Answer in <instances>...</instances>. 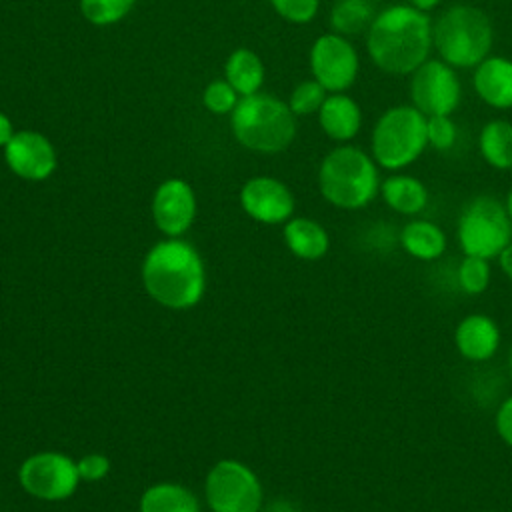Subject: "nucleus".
Wrapping results in <instances>:
<instances>
[{
    "mask_svg": "<svg viewBox=\"0 0 512 512\" xmlns=\"http://www.w3.org/2000/svg\"><path fill=\"white\" fill-rule=\"evenodd\" d=\"M432 22L410 4H394L376 14L368 28V54L388 74H412L428 60Z\"/></svg>",
    "mask_w": 512,
    "mask_h": 512,
    "instance_id": "1",
    "label": "nucleus"
},
{
    "mask_svg": "<svg viewBox=\"0 0 512 512\" xmlns=\"http://www.w3.org/2000/svg\"><path fill=\"white\" fill-rule=\"evenodd\" d=\"M146 292L162 306L184 310L204 294V266L198 252L184 240L158 242L144 258Z\"/></svg>",
    "mask_w": 512,
    "mask_h": 512,
    "instance_id": "2",
    "label": "nucleus"
},
{
    "mask_svg": "<svg viewBox=\"0 0 512 512\" xmlns=\"http://www.w3.org/2000/svg\"><path fill=\"white\" fill-rule=\"evenodd\" d=\"M318 186L324 200L342 210H358L380 192L374 158L354 146H338L320 164Z\"/></svg>",
    "mask_w": 512,
    "mask_h": 512,
    "instance_id": "3",
    "label": "nucleus"
},
{
    "mask_svg": "<svg viewBox=\"0 0 512 512\" xmlns=\"http://www.w3.org/2000/svg\"><path fill=\"white\" fill-rule=\"evenodd\" d=\"M232 134L236 140L256 152H280L296 136V116L290 106L270 94L242 96L232 110Z\"/></svg>",
    "mask_w": 512,
    "mask_h": 512,
    "instance_id": "4",
    "label": "nucleus"
},
{
    "mask_svg": "<svg viewBox=\"0 0 512 512\" xmlns=\"http://www.w3.org/2000/svg\"><path fill=\"white\" fill-rule=\"evenodd\" d=\"M432 42L440 58L452 68H472L478 66L492 48V22L480 8L456 4L444 10L436 20Z\"/></svg>",
    "mask_w": 512,
    "mask_h": 512,
    "instance_id": "5",
    "label": "nucleus"
},
{
    "mask_svg": "<svg viewBox=\"0 0 512 512\" xmlns=\"http://www.w3.org/2000/svg\"><path fill=\"white\" fill-rule=\"evenodd\" d=\"M428 118L416 106L388 108L372 130V156L386 170L410 166L428 146Z\"/></svg>",
    "mask_w": 512,
    "mask_h": 512,
    "instance_id": "6",
    "label": "nucleus"
},
{
    "mask_svg": "<svg viewBox=\"0 0 512 512\" xmlns=\"http://www.w3.org/2000/svg\"><path fill=\"white\" fill-rule=\"evenodd\" d=\"M456 238L464 256L498 258L512 242V220L494 196H476L460 212Z\"/></svg>",
    "mask_w": 512,
    "mask_h": 512,
    "instance_id": "7",
    "label": "nucleus"
},
{
    "mask_svg": "<svg viewBox=\"0 0 512 512\" xmlns=\"http://www.w3.org/2000/svg\"><path fill=\"white\" fill-rule=\"evenodd\" d=\"M204 492L212 512H258L264 498L258 476L238 460L216 462Z\"/></svg>",
    "mask_w": 512,
    "mask_h": 512,
    "instance_id": "8",
    "label": "nucleus"
},
{
    "mask_svg": "<svg viewBox=\"0 0 512 512\" xmlns=\"http://www.w3.org/2000/svg\"><path fill=\"white\" fill-rule=\"evenodd\" d=\"M18 480L34 498L56 502L72 496L82 478L76 462L66 454L38 452L22 462Z\"/></svg>",
    "mask_w": 512,
    "mask_h": 512,
    "instance_id": "9",
    "label": "nucleus"
},
{
    "mask_svg": "<svg viewBox=\"0 0 512 512\" xmlns=\"http://www.w3.org/2000/svg\"><path fill=\"white\" fill-rule=\"evenodd\" d=\"M462 86L450 64L426 60L412 72L410 98L424 116H450L460 104Z\"/></svg>",
    "mask_w": 512,
    "mask_h": 512,
    "instance_id": "10",
    "label": "nucleus"
},
{
    "mask_svg": "<svg viewBox=\"0 0 512 512\" xmlns=\"http://www.w3.org/2000/svg\"><path fill=\"white\" fill-rule=\"evenodd\" d=\"M310 68L326 92H344L358 74V54L348 38L332 32L316 38L310 50Z\"/></svg>",
    "mask_w": 512,
    "mask_h": 512,
    "instance_id": "11",
    "label": "nucleus"
},
{
    "mask_svg": "<svg viewBox=\"0 0 512 512\" xmlns=\"http://www.w3.org/2000/svg\"><path fill=\"white\" fill-rule=\"evenodd\" d=\"M8 168L24 180H46L56 170V150L46 136L34 130L14 132L4 146Z\"/></svg>",
    "mask_w": 512,
    "mask_h": 512,
    "instance_id": "12",
    "label": "nucleus"
},
{
    "mask_svg": "<svg viewBox=\"0 0 512 512\" xmlns=\"http://www.w3.org/2000/svg\"><path fill=\"white\" fill-rule=\"evenodd\" d=\"M240 204L248 216L264 224L288 222L294 212L290 188L270 176H256L240 190Z\"/></svg>",
    "mask_w": 512,
    "mask_h": 512,
    "instance_id": "13",
    "label": "nucleus"
},
{
    "mask_svg": "<svg viewBox=\"0 0 512 512\" xmlns=\"http://www.w3.org/2000/svg\"><path fill=\"white\" fill-rule=\"evenodd\" d=\"M196 216V196L188 182L170 178L162 182L152 198V218L166 236L184 234Z\"/></svg>",
    "mask_w": 512,
    "mask_h": 512,
    "instance_id": "14",
    "label": "nucleus"
},
{
    "mask_svg": "<svg viewBox=\"0 0 512 512\" xmlns=\"http://www.w3.org/2000/svg\"><path fill=\"white\" fill-rule=\"evenodd\" d=\"M500 328L486 314L464 316L454 330V346L464 360L486 362L500 346Z\"/></svg>",
    "mask_w": 512,
    "mask_h": 512,
    "instance_id": "15",
    "label": "nucleus"
},
{
    "mask_svg": "<svg viewBox=\"0 0 512 512\" xmlns=\"http://www.w3.org/2000/svg\"><path fill=\"white\" fill-rule=\"evenodd\" d=\"M478 96L494 108H512V60L486 56L474 72Z\"/></svg>",
    "mask_w": 512,
    "mask_h": 512,
    "instance_id": "16",
    "label": "nucleus"
},
{
    "mask_svg": "<svg viewBox=\"0 0 512 512\" xmlns=\"http://www.w3.org/2000/svg\"><path fill=\"white\" fill-rule=\"evenodd\" d=\"M318 120L326 136L338 142H346L358 134L362 124V112L350 96L342 92H332L320 106Z\"/></svg>",
    "mask_w": 512,
    "mask_h": 512,
    "instance_id": "17",
    "label": "nucleus"
},
{
    "mask_svg": "<svg viewBox=\"0 0 512 512\" xmlns=\"http://www.w3.org/2000/svg\"><path fill=\"white\" fill-rule=\"evenodd\" d=\"M400 246L412 258L432 262L446 252V234L438 224L424 218H416L402 226Z\"/></svg>",
    "mask_w": 512,
    "mask_h": 512,
    "instance_id": "18",
    "label": "nucleus"
},
{
    "mask_svg": "<svg viewBox=\"0 0 512 512\" xmlns=\"http://www.w3.org/2000/svg\"><path fill=\"white\" fill-rule=\"evenodd\" d=\"M380 194L394 212L404 216H416L428 204V188L408 174L388 176L380 182Z\"/></svg>",
    "mask_w": 512,
    "mask_h": 512,
    "instance_id": "19",
    "label": "nucleus"
},
{
    "mask_svg": "<svg viewBox=\"0 0 512 512\" xmlns=\"http://www.w3.org/2000/svg\"><path fill=\"white\" fill-rule=\"evenodd\" d=\"M284 240L288 250L302 260H318L330 248L328 232L310 218H290L284 226Z\"/></svg>",
    "mask_w": 512,
    "mask_h": 512,
    "instance_id": "20",
    "label": "nucleus"
},
{
    "mask_svg": "<svg viewBox=\"0 0 512 512\" xmlns=\"http://www.w3.org/2000/svg\"><path fill=\"white\" fill-rule=\"evenodd\" d=\"M226 82L240 94V96H250L256 94L258 88L262 86L264 80V64L248 48H238L234 50L224 66Z\"/></svg>",
    "mask_w": 512,
    "mask_h": 512,
    "instance_id": "21",
    "label": "nucleus"
},
{
    "mask_svg": "<svg viewBox=\"0 0 512 512\" xmlns=\"http://www.w3.org/2000/svg\"><path fill=\"white\" fill-rule=\"evenodd\" d=\"M140 512H200V506L186 486L162 482L142 494Z\"/></svg>",
    "mask_w": 512,
    "mask_h": 512,
    "instance_id": "22",
    "label": "nucleus"
},
{
    "mask_svg": "<svg viewBox=\"0 0 512 512\" xmlns=\"http://www.w3.org/2000/svg\"><path fill=\"white\" fill-rule=\"evenodd\" d=\"M480 154L498 170L512 168V124L506 120H490L480 132Z\"/></svg>",
    "mask_w": 512,
    "mask_h": 512,
    "instance_id": "23",
    "label": "nucleus"
},
{
    "mask_svg": "<svg viewBox=\"0 0 512 512\" xmlns=\"http://www.w3.org/2000/svg\"><path fill=\"white\" fill-rule=\"evenodd\" d=\"M376 18L370 0H338L330 12V26L340 36H356L370 28Z\"/></svg>",
    "mask_w": 512,
    "mask_h": 512,
    "instance_id": "24",
    "label": "nucleus"
},
{
    "mask_svg": "<svg viewBox=\"0 0 512 512\" xmlns=\"http://www.w3.org/2000/svg\"><path fill=\"white\" fill-rule=\"evenodd\" d=\"M492 278V268H490V260L480 258V256H464L462 262L458 264L456 270V280L462 292L470 294V296H478L482 294Z\"/></svg>",
    "mask_w": 512,
    "mask_h": 512,
    "instance_id": "25",
    "label": "nucleus"
},
{
    "mask_svg": "<svg viewBox=\"0 0 512 512\" xmlns=\"http://www.w3.org/2000/svg\"><path fill=\"white\" fill-rule=\"evenodd\" d=\"M132 6L134 0H80L82 16L96 26H108L122 20Z\"/></svg>",
    "mask_w": 512,
    "mask_h": 512,
    "instance_id": "26",
    "label": "nucleus"
},
{
    "mask_svg": "<svg viewBox=\"0 0 512 512\" xmlns=\"http://www.w3.org/2000/svg\"><path fill=\"white\" fill-rule=\"evenodd\" d=\"M324 100H326V88L316 80H304L292 90L288 106L294 116H308L312 112H318Z\"/></svg>",
    "mask_w": 512,
    "mask_h": 512,
    "instance_id": "27",
    "label": "nucleus"
},
{
    "mask_svg": "<svg viewBox=\"0 0 512 512\" xmlns=\"http://www.w3.org/2000/svg\"><path fill=\"white\" fill-rule=\"evenodd\" d=\"M238 92L226 82V80H212L202 94V102L204 106L214 112V114H226L232 112L234 106L238 104L236 100Z\"/></svg>",
    "mask_w": 512,
    "mask_h": 512,
    "instance_id": "28",
    "label": "nucleus"
},
{
    "mask_svg": "<svg viewBox=\"0 0 512 512\" xmlns=\"http://www.w3.org/2000/svg\"><path fill=\"white\" fill-rule=\"evenodd\" d=\"M426 134L428 144L436 150H448L456 142V124L450 116H426Z\"/></svg>",
    "mask_w": 512,
    "mask_h": 512,
    "instance_id": "29",
    "label": "nucleus"
},
{
    "mask_svg": "<svg viewBox=\"0 0 512 512\" xmlns=\"http://www.w3.org/2000/svg\"><path fill=\"white\" fill-rule=\"evenodd\" d=\"M274 10L288 22L306 24L310 22L320 6V0H270Z\"/></svg>",
    "mask_w": 512,
    "mask_h": 512,
    "instance_id": "30",
    "label": "nucleus"
},
{
    "mask_svg": "<svg viewBox=\"0 0 512 512\" xmlns=\"http://www.w3.org/2000/svg\"><path fill=\"white\" fill-rule=\"evenodd\" d=\"M78 466V474L82 480H88V482H96V480H102L108 470H110V462L106 456L102 454H88L84 458H80L76 462Z\"/></svg>",
    "mask_w": 512,
    "mask_h": 512,
    "instance_id": "31",
    "label": "nucleus"
},
{
    "mask_svg": "<svg viewBox=\"0 0 512 512\" xmlns=\"http://www.w3.org/2000/svg\"><path fill=\"white\" fill-rule=\"evenodd\" d=\"M496 432L500 436V440L512 448V396H508L496 410Z\"/></svg>",
    "mask_w": 512,
    "mask_h": 512,
    "instance_id": "32",
    "label": "nucleus"
},
{
    "mask_svg": "<svg viewBox=\"0 0 512 512\" xmlns=\"http://www.w3.org/2000/svg\"><path fill=\"white\" fill-rule=\"evenodd\" d=\"M14 136V130H12V122H10V118L6 116V114H2L0 112V146L4 148L8 142H10V138Z\"/></svg>",
    "mask_w": 512,
    "mask_h": 512,
    "instance_id": "33",
    "label": "nucleus"
},
{
    "mask_svg": "<svg viewBox=\"0 0 512 512\" xmlns=\"http://www.w3.org/2000/svg\"><path fill=\"white\" fill-rule=\"evenodd\" d=\"M498 260H500L502 272H504L506 278L512 282V242L504 248V252L498 256Z\"/></svg>",
    "mask_w": 512,
    "mask_h": 512,
    "instance_id": "34",
    "label": "nucleus"
},
{
    "mask_svg": "<svg viewBox=\"0 0 512 512\" xmlns=\"http://www.w3.org/2000/svg\"><path fill=\"white\" fill-rule=\"evenodd\" d=\"M440 4V0H410V6L422 10V12H428L432 8H436Z\"/></svg>",
    "mask_w": 512,
    "mask_h": 512,
    "instance_id": "35",
    "label": "nucleus"
},
{
    "mask_svg": "<svg viewBox=\"0 0 512 512\" xmlns=\"http://www.w3.org/2000/svg\"><path fill=\"white\" fill-rule=\"evenodd\" d=\"M504 206H506V210H508V216H510V220H512V188H510V192H508V196H506V202H504Z\"/></svg>",
    "mask_w": 512,
    "mask_h": 512,
    "instance_id": "36",
    "label": "nucleus"
},
{
    "mask_svg": "<svg viewBox=\"0 0 512 512\" xmlns=\"http://www.w3.org/2000/svg\"><path fill=\"white\" fill-rule=\"evenodd\" d=\"M508 370H510V376H512V348H510V354H508Z\"/></svg>",
    "mask_w": 512,
    "mask_h": 512,
    "instance_id": "37",
    "label": "nucleus"
}]
</instances>
